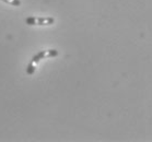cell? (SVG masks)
<instances>
[{
  "mask_svg": "<svg viewBox=\"0 0 152 142\" xmlns=\"http://www.w3.org/2000/svg\"><path fill=\"white\" fill-rule=\"evenodd\" d=\"M25 22H26V24H28V25H35L36 24V19H35L34 17H30L25 20Z\"/></svg>",
  "mask_w": 152,
  "mask_h": 142,
  "instance_id": "cell-4",
  "label": "cell"
},
{
  "mask_svg": "<svg viewBox=\"0 0 152 142\" xmlns=\"http://www.w3.org/2000/svg\"><path fill=\"white\" fill-rule=\"evenodd\" d=\"M46 56V52H41L36 54L35 56H33V58H32V63H38L41 59H43L44 57Z\"/></svg>",
  "mask_w": 152,
  "mask_h": 142,
  "instance_id": "cell-2",
  "label": "cell"
},
{
  "mask_svg": "<svg viewBox=\"0 0 152 142\" xmlns=\"http://www.w3.org/2000/svg\"><path fill=\"white\" fill-rule=\"evenodd\" d=\"M57 55H58V52L56 49H50V50H48L47 57H56Z\"/></svg>",
  "mask_w": 152,
  "mask_h": 142,
  "instance_id": "cell-5",
  "label": "cell"
},
{
  "mask_svg": "<svg viewBox=\"0 0 152 142\" xmlns=\"http://www.w3.org/2000/svg\"><path fill=\"white\" fill-rule=\"evenodd\" d=\"M34 72H35V66L33 65V63H30L28 66V68H26V73L31 76V74H33Z\"/></svg>",
  "mask_w": 152,
  "mask_h": 142,
  "instance_id": "cell-3",
  "label": "cell"
},
{
  "mask_svg": "<svg viewBox=\"0 0 152 142\" xmlns=\"http://www.w3.org/2000/svg\"><path fill=\"white\" fill-rule=\"evenodd\" d=\"M37 24L38 25H49V24H53L54 23V19L53 17H45V19H43V17H38L37 19Z\"/></svg>",
  "mask_w": 152,
  "mask_h": 142,
  "instance_id": "cell-1",
  "label": "cell"
}]
</instances>
